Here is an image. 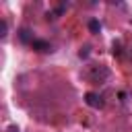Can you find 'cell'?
<instances>
[{
    "mask_svg": "<svg viewBox=\"0 0 132 132\" xmlns=\"http://www.w3.org/2000/svg\"><path fill=\"white\" fill-rule=\"evenodd\" d=\"M85 101H87V105H91V107H103V99L97 95V93H87L85 95Z\"/></svg>",
    "mask_w": 132,
    "mask_h": 132,
    "instance_id": "1",
    "label": "cell"
},
{
    "mask_svg": "<svg viewBox=\"0 0 132 132\" xmlns=\"http://www.w3.org/2000/svg\"><path fill=\"white\" fill-rule=\"evenodd\" d=\"M31 45L37 50V52H50V43H45V41H31Z\"/></svg>",
    "mask_w": 132,
    "mask_h": 132,
    "instance_id": "2",
    "label": "cell"
},
{
    "mask_svg": "<svg viewBox=\"0 0 132 132\" xmlns=\"http://www.w3.org/2000/svg\"><path fill=\"white\" fill-rule=\"evenodd\" d=\"M89 29H91V33H99V31H101L99 21H91V23H89Z\"/></svg>",
    "mask_w": 132,
    "mask_h": 132,
    "instance_id": "3",
    "label": "cell"
},
{
    "mask_svg": "<svg viewBox=\"0 0 132 132\" xmlns=\"http://www.w3.org/2000/svg\"><path fill=\"white\" fill-rule=\"evenodd\" d=\"M6 29H8L6 27V21H2L0 23V37H6Z\"/></svg>",
    "mask_w": 132,
    "mask_h": 132,
    "instance_id": "4",
    "label": "cell"
},
{
    "mask_svg": "<svg viewBox=\"0 0 132 132\" xmlns=\"http://www.w3.org/2000/svg\"><path fill=\"white\" fill-rule=\"evenodd\" d=\"M19 35H21V39H23V41H29V39H31V37H29V31H27V29H21V33H19Z\"/></svg>",
    "mask_w": 132,
    "mask_h": 132,
    "instance_id": "5",
    "label": "cell"
},
{
    "mask_svg": "<svg viewBox=\"0 0 132 132\" xmlns=\"http://www.w3.org/2000/svg\"><path fill=\"white\" fill-rule=\"evenodd\" d=\"M8 132H19V128H16V126H10V128H8Z\"/></svg>",
    "mask_w": 132,
    "mask_h": 132,
    "instance_id": "6",
    "label": "cell"
}]
</instances>
